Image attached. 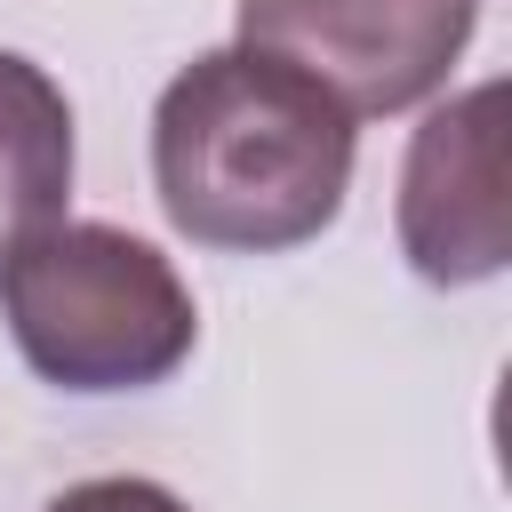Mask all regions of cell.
I'll list each match as a JSON object with an SVG mask.
<instances>
[{
  "label": "cell",
  "instance_id": "1",
  "mask_svg": "<svg viewBox=\"0 0 512 512\" xmlns=\"http://www.w3.org/2000/svg\"><path fill=\"white\" fill-rule=\"evenodd\" d=\"M152 184L184 240L280 256L336 224L352 192V120L296 72L208 48L152 104Z\"/></svg>",
  "mask_w": 512,
  "mask_h": 512
},
{
  "label": "cell",
  "instance_id": "2",
  "mask_svg": "<svg viewBox=\"0 0 512 512\" xmlns=\"http://www.w3.org/2000/svg\"><path fill=\"white\" fill-rule=\"evenodd\" d=\"M0 312L32 376L56 392H144L200 344L192 288L120 224H48L24 240L0 272Z\"/></svg>",
  "mask_w": 512,
  "mask_h": 512
},
{
  "label": "cell",
  "instance_id": "3",
  "mask_svg": "<svg viewBox=\"0 0 512 512\" xmlns=\"http://www.w3.org/2000/svg\"><path fill=\"white\" fill-rule=\"evenodd\" d=\"M480 0H240L248 56L312 80L344 120H384L448 88Z\"/></svg>",
  "mask_w": 512,
  "mask_h": 512
},
{
  "label": "cell",
  "instance_id": "4",
  "mask_svg": "<svg viewBox=\"0 0 512 512\" xmlns=\"http://www.w3.org/2000/svg\"><path fill=\"white\" fill-rule=\"evenodd\" d=\"M400 256L432 288H472L512 264L504 80H480L424 112L400 168Z\"/></svg>",
  "mask_w": 512,
  "mask_h": 512
},
{
  "label": "cell",
  "instance_id": "5",
  "mask_svg": "<svg viewBox=\"0 0 512 512\" xmlns=\"http://www.w3.org/2000/svg\"><path fill=\"white\" fill-rule=\"evenodd\" d=\"M64 200H72V104L32 56L0 48V272L24 240L64 224Z\"/></svg>",
  "mask_w": 512,
  "mask_h": 512
},
{
  "label": "cell",
  "instance_id": "6",
  "mask_svg": "<svg viewBox=\"0 0 512 512\" xmlns=\"http://www.w3.org/2000/svg\"><path fill=\"white\" fill-rule=\"evenodd\" d=\"M48 512H192L176 488H160V480H136V472H112V480H80V488H64Z\"/></svg>",
  "mask_w": 512,
  "mask_h": 512
}]
</instances>
